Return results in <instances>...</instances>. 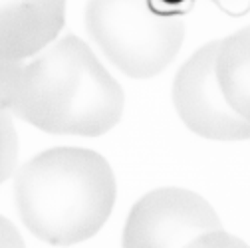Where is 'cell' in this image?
<instances>
[{
	"mask_svg": "<svg viewBox=\"0 0 250 248\" xmlns=\"http://www.w3.org/2000/svg\"><path fill=\"white\" fill-rule=\"evenodd\" d=\"M2 107L48 133L98 137L117 125L123 89L83 40L66 36L28 64L2 60Z\"/></svg>",
	"mask_w": 250,
	"mask_h": 248,
	"instance_id": "obj_1",
	"label": "cell"
},
{
	"mask_svg": "<svg viewBox=\"0 0 250 248\" xmlns=\"http://www.w3.org/2000/svg\"><path fill=\"white\" fill-rule=\"evenodd\" d=\"M117 185L109 163L82 147H54L24 163L14 203L36 238L70 246L91 238L109 219Z\"/></svg>",
	"mask_w": 250,
	"mask_h": 248,
	"instance_id": "obj_2",
	"label": "cell"
},
{
	"mask_svg": "<svg viewBox=\"0 0 250 248\" xmlns=\"http://www.w3.org/2000/svg\"><path fill=\"white\" fill-rule=\"evenodd\" d=\"M85 26L111 64L137 80L163 72L185 38L183 20L157 12L149 0H87Z\"/></svg>",
	"mask_w": 250,
	"mask_h": 248,
	"instance_id": "obj_3",
	"label": "cell"
},
{
	"mask_svg": "<svg viewBox=\"0 0 250 248\" xmlns=\"http://www.w3.org/2000/svg\"><path fill=\"white\" fill-rule=\"evenodd\" d=\"M221 219L201 195L165 187L141 197L123 228V248H187L221 230Z\"/></svg>",
	"mask_w": 250,
	"mask_h": 248,
	"instance_id": "obj_4",
	"label": "cell"
},
{
	"mask_svg": "<svg viewBox=\"0 0 250 248\" xmlns=\"http://www.w3.org/2000/svg\"><path fill=\"white\" fill-rule=\"evenodd\" d=\"M218 44L221 40L205 44L181 66L173 82V103L193 133L212 141H246L250 121L229 103L218 82Z\"/></svg>",
	"mask_w": 250,
	"mask_h": 248,
	"instance_id": "obj_5",
	"label": "cell"
},
{
	"mask_svg": "<svg viewBox=\"0 0 250 248\" xmlns=\"http://www.w3.org/2000/svg\"><path fill=\"white\" fill-rule=\"evenodd\" d=\"M66 20V0H2V60L46 50Z\"/></svg>",
	"mask_w": 250,
	"mask_h": 248,
	"instance_id": "obj_6",
	"label": "cell"
},
{
	"mask_svg": "<svg viewBox=\"0 0 250 248\" xmlns=\"http://www.w3.org/2000/svg\"><path fill=\"white\" fill-rule=\"evenodd\" d=\"M216 72L229 103L250 121V26L221 40Z\"/></svg>",
	"mask_w": 250,
	"mask_h": 248,
	"instance_id": "obj_7",
	"label": "cell"
},
{
	"mask_svg": "<svg viewBox=\"0 0 250 248\" xmlns=\"http://www.w3.org/2000/svg\"><path fill=\"white\" fill-rule=\"evenodd\" d=\"M12 113L4 109L2 113V177H10L12 169H14V161H16V133H14V125H12Z\"/></svg>",
	"mask_w": 250,
	"mask_h": 248,
	"instance_id": "obj_8",
	"label": "cell"
},
{
	"mask_svg": "<svg viewBox=\"0 0 250 248\" xmlns=\"http://www.w3.org/2000/svg\"><path fill=\"white\" fill-rule=\"evenodd\" d=\"M187 248H250V246L242 238L229 234L221 228V230H214V232H208V234L197 238Z\"/></svg>",
	"mask_w": 250,
	"mask_h": 248,
	"instance_id": "obj_9",
	"label": "cell"
},
{
	"mask_svg": "<svg viewBox=\"0 0 250 248\" xmlns=\"http://www.w3.org/2000/svg\"><path fill=\"white\" fill-rule=\"evenodd\" d=\"M2 248H24L22 236L10 221H2Z\"/></svg>",
	"mask_w": 250,
	"mask_h": 248,
	"instance_id": "obj_10",
	"label": "cell"
}]
</instances>
